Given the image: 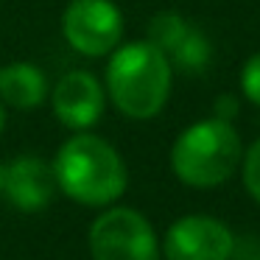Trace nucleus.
<instances>
[{
  "label": "nucleus",
  "instance_id": "obj_1",
  "mask_svg": "<svg viewBox=\"0 0 260 260\" xmlns=\"http://www.w3.org/2000/svg\"><path fill=\"white\" fill-rule=\"evenodd\" d=\"M107 101L129 120H151L174 90V64L151 40L120 42L104 70Z\"/></svg>",
  "mask_w": 260,
  "mask_h": 260
},
{
  "label": "nucleus",
  "instance_id": "obj_2",
  "mask_svg": "<svg viewBox=\"0 0 260 260\" xmlns=\"http://www.w3.org/2000/svg\"><path fill=\"white\" fill-rule=\"evenodd\" d=\"M51 165L59 190L84 207H109L129 185V171L118 148L92 132L68 137Z\"/></svg>",
  "mask_w": 260,
  "mask_h": 260
},
{
  "label": "nucleus",
  "instance_id": "obj_3",
  "mask_svg": "<svg viewBox=\"0 0 260 260\" xmlns=\"http://www.w3.org/2000/svg\"><path fill=\"white\" fill-rule=\"evenodd\" d=\"M168 159L171 171L182 185L210 190L224 185L241 168L243 140L232 120L210 115L179 132Z\"/></svg>",
  "mask_w": 260,
  "mask_h": 260
},
{
  "label": "nucleus",
  "instance_id": "obj_4",
  "mask_svg": "<svg viewBox=\"0 0 260 260\" xmlns=\"http://www.w3.org/2000/svg\"><path fill=\"white\" fill-rule=\"evenodd\" d=\"M92 260H157L159 243L151 221L135 207L109 204L90 226Z\"/></svg>",
  "mask_w": 260,
  "mask_h": 260
},
{
  "label": "nucleus",
  "instance_id": "obj_5",
  "mask_svg": "<svg viewBox=\"0 0 260 260\" xmlns=\"http://www.w3.org/2000/svg\"><path fill=\"white\" fill-rule=\"evenodd\" d=\"M62 37L87 59L109 56L123 40L126 20L115 0H70L62 12Z\"/></svg>",
  "mask_w": 260,
  "mask_h": 260
},
{
  "label": "nucleus",
  "instance_id": "obj_6",
  "mask_svg": "<svg viewBox=\"0 0 260 260\" xmlns=\"http://www.w3.org/2000/svg\"><path fill=\"white\" fill-rule=\"evenodd\" d=\"M162 252L168 260H232L235 235L213 215H182L165 232Z\"/></svg>",
  "mask_w": 260,
  "mask_h": 260
},
{
  "label": "nucleus",
  "instance_id": "obj_7",
  "mask_svg": "<svg viewBox=\"0 0 260 260\" xmlns=\"http://www.w3.org/2000/svg\"><path fill=\"white\" fill-rule=\"evenodd\" d=\"M146 40H151L171 59L174 70H182L187 76L204 73L213 62L210 37L176 12H159L157 17H151Z\"/></svg>",
  "mask_w": 260,
  "mask_h": 260
},
{
  "label": "nucleus",
  "instance_id": "obj_8",
  "mask_svg": "<svg viewBox=\"0 0 260 260\" xmlns=\"http://www.w3.org/2000/svg\"><path fill=\"white\" fill-rule=\"evenodd\" d=\"M51 109L64 129L90 132L107 112V90L104 81L90 70H70L53 84Z\"/></svg>",
  "mask_w": 260,
  "mask_h": 260
},
{
  "label": "nucleus",
  "instance_id": "obj_9",
  "mask_svg": "<svg viewBox=\"0 0 260 260\" xmlns=\"http://www.w3.org/2000/svg\"><path fill=\"white\" fill-rule=\"evenodd\" d=\"M59 185L53 176V165L37 154H20L6 165L3 193L9 204L23 213H40L53 202Z\"/></svg>",
  "mask_w": 260,
  "mask_h": 260
},
{
  "label": "nucleus",
  "instance_id": "obj_10",
  "mask_svg": "<svg viewBox=\"0 0 260 260\" xmlns=\"http://www.w3.org/2000/svg\"><path fill=\"white\" fill-rule=\"evenodd\" d=\"M51 95L48 76L34 62H9L0 68V101L9 109L31 112Z\"/></svg>",
  "mask_w": 260,
  "mask_h": 260
},
{
  "label": "nucleus",
  "instance_id": "obj_11",
  "mask_svg": "<svg viewBox=\"0 0 260 260\" xmlns=\"http://www.w3.org/2000/svg\"><path fill=\"white\" fill-rule=\"evenodd\" d=\"M241 179H243L246 193L260 204V137L246 148V151H243V159H241Z\"/></svg>",
  "mask_w": 260,
  "mask_h": 260
},
{
  "label": "nucleus",
  "instance_id": "obj_12",
  "mask_svg": "<svg viewBox=\"0 0 260 260\" xmlns=\"http://www.w3.org/2000/svg\"><path fill=\"white\" fill-rule=\"evenodd\" d=\"M238 87H241V95L249 104L260 107V51H254L252 56L243 62L241 76H238Z\"/></svg>",
  "mask_w": 260,
  "mask_h": 260
},
{
  "label": "nucleus",
  "instance_id": "obj_13",
  "mask_svg": "<svg viewBox=\"0 0 260 260\" xmlns=\"http://www.w3.org/2000/svg\"><path fill=\"white\" fill-rule=\"evenodd\" d=\"M213 115H215V118H224V120H232L238 115V98L235 95H218Z\"/></svg>",
  "mask_w": 260,
  "mask_h": 260
},
{
  "label": "nucleus",
  "instance_id": "obj_14",
  "mask_svg": "<svg viewBox=\"0 0 260 260\" xmlns=\"http://www.w3.org/2000/svg\"><path fill=\"white\" fill-rule=\"evenodd\" d=\"M3 129H6V104L0 101V135H3Z\"/></svg>",
  "mask_w": 260,
  "mask_h": 260
},
{
  "label": "nucleus",
  "instance_id": "obj_15",
  "mask_svg": "<svg viewBox=\"0 0 260 260\" xmlns=\"http://www.w3.org/2000/svg\"><path fill=\"white\" fill-rule=\"evenodd\" d=\"M3 174H6V165L0 162V193H3Z\"/></svg>",
  "mask_w": 260,
  "mask_h": 260
}]
</instances>
